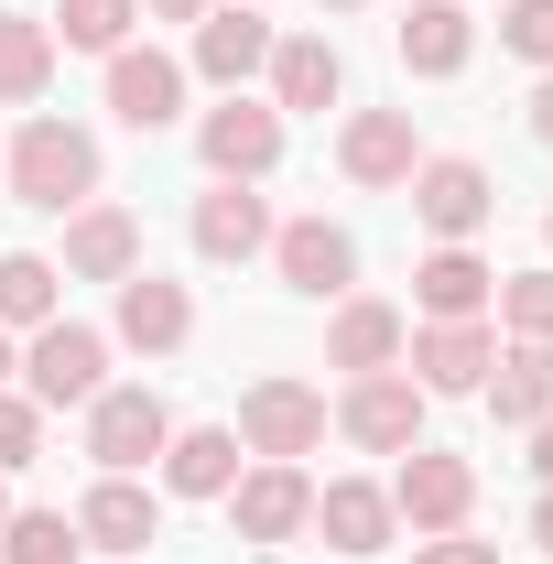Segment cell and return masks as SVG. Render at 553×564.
Segmentation results:
<instances>
[{
	"instance_id": "1",
	"label": "cell",
	"mask_w": 553,
	"mask_h": 564,
	"mask_svg": "<svg viewBox=\"0 0 553 564\" xmlns=\"http://www.w3.org/2000/svg\"><path fill=\"white\" fill-rule=\"evenodd\" d=\"M0 185H11L33 217H76L87 196H98V131H76V120H55V109H33V120L11 131V152H0Z\"/></svg>"
},
{
	"instance_id": "2",
	"label": "cell",
	"mask_w": 553,
	"mask_h": 564,
	"mask_svg": "<svg viewBox=\"0 0 553 564\" xmlns=\"http://www.w3.org/2000/svg\"><path fill=\"white\" fill-rule=\"evenodd\" d=\"M22 391H33L44 413H87V402L109 391V326H76V315L33 326V337H22Z\"/></svg>"
},
{
	"instance_id": "3",
	"label": "cell",
	"mask_w": 553,
	"mask_h": 564,
	"mask_svg": "<svg viewBox=\"0 0 553 564\" xmlns=\"http://www.w3.org/2000/svg\"><path fill=\"white\" fill-rule=\"evenodd\" d=\"M228 434H239V456H272V467H304V456H315V445H326V391H315V380H250V391H239V423H228Z\"/></svg>"
},
{
	"instance_id": "4",
	"label": "cell",
	"mask_w": 553,
	"mask_h": 564,
	"mask_svg": "<svg viewBox=\"0 0 553 564\" xmlns=\"http://www.w3.org/2000/svg\"><path fill=\"white\" fill-rule=\"evenodd\" d=\"M163 445H174V402H163L152 380H109V391L87 402V456H98V478H141Z\"/></svg>"
},
{
	"instance_id": "5",
	"label": "cell",
	"mask_w": 553,
	"mask_h": 564,
	"mask_svg": "<svg viewBox=\"0 0 553 564\" xmlns=\"http://www.w3.org/2000/svg\"><path fill=\"white\" fill-rule=\"evenodd\" d=\"M423 413H434V402H423L413 369H369V380H347V391H337V413H326V423H337L358 456H413V445H423Z\"/></svg>"
},
{
	"instance_id": "6",
	"label": "cell",
	"mask_w": 553,
	"mask_h": 564,
	"mask_svg": "<svg viewBox=\"0 0 553 564\" xmlns=\"http://www.w3.org/2000/svg\"><path fill=\"white\" fill-rule=\"evenodd\" d=\"M196 163H207V185H261L282 163V109L250 98V87H228L207 120H196Z\"/></svg>"
},
{
	"instance_id": "7",
	"label": "cell",
	"mask_w": 553,
	"mask_h": 564,
	"mask_svg": "<svg viewBox=\"0 0 553 564\" xmlns=\"http://www.w3.org/2000/svg\"><path fill=\"white\" fill-rule=\"evenodd\" d=\"M228 521H239L250 554H282V543L315 532V478H304V467H272V456H250L239 489H228Z\"/></svg>"
},
{
	"instance_id": "8",
	"label": "cell",
	"mask_w": 553,
	"mask_h": 564,
	"mask_svg": "<svg viewBox=\"0 0 553 564\" xmlns=\"http://www.w3.org/2000/svg\"><path fill=\"white\" fill-rule=\"evenodd\" d=\"M488 358H499V326H488V315H423L413 337H402V369L423 380V402H456V391H478Z\"/></svg>"
},
{
	"instance_id": "9",
	"label": "cell",
	"mask_w": 553,
	"mask_h": 564,
	"mask_svg": "<svg viewBox=\"0 0 553 564\" xmlns=\"http://www.w3.org/2000/svg\"><path fill=\"white\" fill-rule=\"evenodd\" d=\"M402 196H413V217L434 228V239H478L488 217H499V185H488L478 152H423Z\"/></svg>"
},
{
	"instance_id": "10",
	"label": "cell",
	"mask_w": 553,
	"mask_h": 564,
	"mask_svg": "<svg viewBox=\"0 0 553 564\" xmlns=\"http://www.w3.org/2000/svg\"><path fill=\"white\" fill-rule=\"evenodd\" d=\"M391 510H402V532H467V510H478V467L445 456V445H413V456L391 467Z\"/></svg>"
},
{
	"instance_id": "11",
	"label": "cell",
	"mask_w": 553,
	"mask_h": 564,
	"mask_svg": "<svg viewBox=\"0 0 553 564\" xmlns=\"http://www.w3.org/2000/svg\"><path fill=\"white\" fill-rule=\"evenodd\" d=\"M413 163H423L413 109H347V131H337V174L358 185V196H402V185H413Z\"/></svg>"
},
{
	"instance_id": "12",
	"label": "cell",
	"mask_w": 553,
	"mask_h": 564,
	"mask_svg": "<svg viewBox=\"0 0 553 564\" xmlns=\"http://www.w3.org/2000/svg\"><path fill=\"white\" fill-rule=\"evenodd\" d=\"M109 120L120 131H174L185 120V55H163V44H120L109 55Z\"/></svg>"
},
{
	"instance_id": "13",
	"label": "cell",
	"mask_w": 553,
	"mask_h": 564,
	"mask_svg": "<svg viewBox=\"0 0 553 564\" xmlns=\"http://www.w3.org/2000/svg\"><path fill=\"white\" fill-rule=\"evenodd\" d=\"M272 272L293 293H315V304H347L358 293V239H347L337 217H282L272 228Z\"/></svg>"
},
{
	"instance_id": "14",
	"label": "cell",
	"mask_w": 553,
	"mask_h": 564,
	"mask_svg": "<svg viewBox=\"0 0 553 564\" xmlns=\"http://www.w3.org/2000/svg\"><path fill=\"white\" fill-rule=\"evenodd\" d=\"M391 55L402 76H467L478 66V22H467V0H402V22H391Z\"/></svg>"
},
{
	"instance_id": "15",
	"label": "cell",
	"mask_w": 553,
	"mask_h": 564,
	"mask_svg": "<svg viewBox=\"0 0 553 564\" xmlns=\"http://www.w3.org/2000/svg\"><path fill=\"white\" fill-rule=\"evenodd\" d=\"M55 272H66V282H109V293H120V282L141 272V217L109 207V196H87V207L66 217V261H55Z\"/></svg>"
},
{
	"instance_id": "16",
	"label": "cell",
	"mask_w": 553,
	"mask_h": 564,
	"mask_svg": "<svg viewBox=\"0 0 553 564\" xmlns=\"http://www.w3.org/2000/svg\"><path fill=\"white\" fill-rule=\"evenodd\" d=\"M261 76H272V109H282V120H326V109L347 98V55L326 44V33H282Z\"/></svg>"
},
{
	"instance_id": "17",
	"label": "cell",
	"mask_w": 553,
	"mask_h": 564,
	"mask_svg": "<svg viewBox=\"0 0 553 564\" xmlns=\"http://www.w3.org/2000/svg\"><path fill=\"white\" fill-rule=\"evenodd\" d=\"M76 543L87 554H152L163 543V499L141 489V478H98V489L76 499Z\"/></svg>"
},
{
	"instance_id": "18",
	"label": "cell",
	"mask_w": 553,
	"mask_h": 564,
	"mask_svg": "<svg viewBox=\"0 0 553 564\" xmlns=\"http://www.w3.org/2000/svg\"><path fill=\"white\" fill-rule=\"evenodd\" d=\"M272 22H261V11H250V0H239V11H207V22H196V55H185V76H207L217 98H228V87H250V76L272 66Z\"/></svg>"
},
{
	"instance_id": "19",
	"label": "cell",
	"mask_w": 553,
	"mask_h": 564,
	"mask_svg": "<svg viewBox=\"0 0 553 564\" xmlns=\"http://www.w3.org/2000/svg\"><path fill=\"white\" fill-rule=\"evenodd\" d=\"M315 532H326V543H337V554H391V543H402V510H391V489H380V478H326V489H315Z\"/></svg>"
},
{
	"instance_id": "20",
	"label": "cell",
	"mask_w": 553,
	"mask_h": 564,
	"mask_svg": "<svg viewBox=\"0 0 553 564\" xmlns=\"http://www.w3.org/2000/svg\"><path fill=\"white\" fill-rule=\"evenodd\" d=\"M402 337H413V315H402V304H380V293H347L337 326H326V369H347V380H369V369H402Z\"/></svg>"
},
{
	"instance_id": "21",
	"label": "cell",
	"mask_w": 553,
	"mask_h": 564,
	"mask_svg": "<svg viewBox=\"0 0 553 564\" xmlns=\"http://www.w3.org/2000/svg\"><path fill=\"white\" fill-rule=\"evenodd\" d=\"M185 337H196V293H185V282H163V272H131V282H120V348L174 358Z\"/></svg>"
},
{
	"instance_id": "22",
	"label": "cell",
	"mask_w": 553,
	"mask_h": 564,
	"mask_svg": "<svg viewBox=\"0 0 553 564\" xmlns=\"http://www.w3.org/2000/svg\"><path fill=\"white\" fill-rule=\"evenodd\" d=\"M185 239H196V261H261L272 250V207L250 185H207L196 217H185Z\"/></svg>"
},
{
	"instance_id": "23",
	"label": "cell",
	"mask_w": 553,
	"mask_h": 564,
	"mask_svg": "<svg viewBox=\"0 0 553 564\" xmlns=\"http://www.w3.org/2000/svg\"><path fill=\"white\" fill-rule=\"evenodd\" d=\"M152 467H163L174 499H228L239 489V434H228V423H174V445H163Z\"/></svg>"
},
{
	"instance_id": "24",
	"label": "cell",
	"mask_w": 553,
	"mask_h": 564,
	"mask_svg": "<svg viewBox=\"0 0 553 564\" xmlns=\"http://www.w3.org/2000/svg\"><path fill=\"white\" fill-rule=\"evenodd\" d=\"M478 391H488V413L510 423V434H532V423L553 413V348H543V337H510V348L488 358Z\"/></svg>"
},
{
	"instance_id": "25",
	"label": "cell",
	"mask_w": 553,
	"mask_h": 564,
	"mask_svg": "<svg viewBox=\"0 0 553 564\" xmlns=\"http://www.w3.org/2000/svg\"><path fill=\"white\" fill-rule=\"evenodd\" d=\"M488 293H499V272L478 261V239H434L413 261V304L423 315H488Z\"/></svg>"
},
{
	"instance_id": "26",
	"label": "cell",
	"mask_w": 553,
	"mask_h": 564,
	"mask_svg": "<svg viewBox=\"0 0 553 564\" xmlns=\"http://www.w3.org/2000/svg\"><path fill=\"white\" fill-rule=\"evenodd\" d=\"M44 87H55V22L0 11V109H44Z\"/></svg>"
},
{
	"instance_id": "27",
	"label": "cell",
	"mask_w": 553,
	"mask_h": 564,
	"mask_svg": "<svg viewBox=\"0 0 553 564\" xmlns=\"http://www.w3.org/2000/svg\"><path fill=\"white\" fill-rule=\"evenodd\" d=\"M55 315H66V272H55L44 250H0V326L33 337V326H55Z\"/></svg>"
},
{
	"instance_id": "28",
	"label": "cell",
	"mask_w": 553,
	"mask_h": 564,
	"mask_svg": "<svg viewBox=\"0 0 553 564\" xmlns=\"http://www.w3.org/2000/svg\"><path fill=\"white\" fill-rule=\"evenodd\" d=\"M141 33V0H55V55H120Z\"/></svg>"
},
{
	"instance_id": "29",
	"label": "cell",
	"mask_w": 553,
	"mask_h": 564,
	"mask_svg": "<svg viewBox=\"0 0 553 564\" xmlns=\"http://www.w3.org/2000/svg\"><path fill=\"white\" fill-rule=\"evenodd\" d=\"M0 564H87L76 510H11V521H0Z\"/></svg>"
},
{
	"instance_id": "30",
	"label": "cell",
	"mask_w": 553,
	"mask_h": 564,
	"mask_svg": "<svg viewBox=\"0 0 553 564\" xmlns=\"http://www.w3.org/2000/svg\"><path fill=\"white\" fill-rule=\"evenodd\" d=\"M488 304H499V326H510V337H543V348H553V261L499 272V293H488Z\"/></svg>"
},
{
	"instance_id": "31",
	"label": "cell",
	"mask_w": 553,
	"mask_h": 564,
	"mask_svg": "<svg viewBox=\"0 0 553 564\" xmlns=\"http://www.w3.org/2000/svg\"><path fill=\"white\" fill-rule=\"evenodd\" d=\"M33 456H44V402L33 391H0V478L33 467Z\"/></svg>"
},
{
	"instance_id": "32",
	"label": "cell",
	"mask_w": 553,
	"mask_h": 564,
	"mask_svg": "<svg viewBox=\"0 0 553 564\" xmlns=\"http://www.w3.org/2000/svg\"><path fill=\"white\" fill-rule=\"evenodd\" d=\"M499 44L521 66H553V0H499Z\"/></svg>"
},
{
	"instance_id": "33",
	"label": "cell",
	"mask_w": 553,
	"mask_h": 564,
	"mask_svg": "<svg viewBox=\"0 0 553 564\" xmlns=\"http://www.w3.org/2000/svg\"><path fill=\"white\" fill-rule=\"evenodd\" d=\"M413 564H499V543H478V532H423Z\"/></svg>"
},
{
	"instance_id": "34",
	"label": "cell",
	"mask_w": 553,
	"mask_h": 564,
	"mask_svg": "<svg viewBox=\"0 0 553 564\" xmlns=\"http://www.w3.org/2000/svg\"><path fill=\"white\" fill-rule=\"evenodd\" d=\"M532 141H543V152H553V66L532 76Z\"/></svg>"
},
{
	"instance_id": "35",
	"label": "cell",
	"mask_w": 553,
	"mask_h": 564,
	"mask_svg": "<svg viewBox=\"0 0 553 564\" xmlns=\"http://www.w3.org/2000/svg\"><path fill=\"white\" fill-rule=\"evenodd\" d=\"M217 0H141V22H207Z\"/></svg>"
},
{
	"instance_id": "36",
	"label": "cell",
	"mask_w": 553,
	"mask_h": 564,
	"mask_svg": "<svg viewBox=\"0 0 553 564\" xmlns=\"http://www.w3.org/2000/svg\"><path fill=\"white\" fill-rule=\"evenodd\" d=\"M532 478H543V489H553V413L532 423Z\"/></svg>"
},
{
	"instance_id": "37",
	"label": "cell",
	"mask_w": 553,
	"mask_h": 564,
	"mask_svg": "<svg viewBox=\"0 0 553 564\" xmlns=\"http://www.w3.org/2000/svg\"><path fill=\"white\" fill-rule=\"evenodd\" d=\"M0 391H22V337L0 326Z\"/></svg>"
},
{
	"instance_id": "38",
	"label": "cell",
	"mask_w": 553,
	"mask_h": 564,
	"mask_svg": "<svg viewBox=\"0 0 553 564\" xmlns=\"http://www.w3.org/2000/svg\"><path fill=\"white\" fill-rule=\"evenodd\" d=\"M532 543H543V554H553V489L532 499Z\"/></svg>"
},
{
	"instance_id": "39",
	"label": "cell",
	"mask_w": 553,
	"mask_h": 564,
	"mask_svg": "<svg viewBox=\"0 0 553 564\" xmlns=\"http://www.w3.org/2000/svg\"><path fill=\"white\" fill-rule=\"evenodd\" d=\"M0 521H11V478H0Z\"/></svg>"
},
{
	"instance_id": "40",
	"label": "cell",
	"mask_w": 553,
	"mask_h": 564,
	"mask_svg": "<svg viewBox=\"0 0 553 564\" xmlns=\"http://www.w3.org/2000/svg\"><path fill=\"white\" fill-rule=\"evenodd\" d=\"M326 11H369V0H326Z\"/></svg>"
},
{
	"instance_id": "41",
	"label": "cell",
	"mask_w": 553,
	"mask_h": 564,
	"mask_svg": "<svg viewBox=\"0 0 553 564\" xmlns=\"http://www.w3.org/2000/svg\"><path fill=\"white\" fill-rule=\"evenodd\" d=\"M543 250H553V207H543Z\"/></svg>"
}]
</instances>
